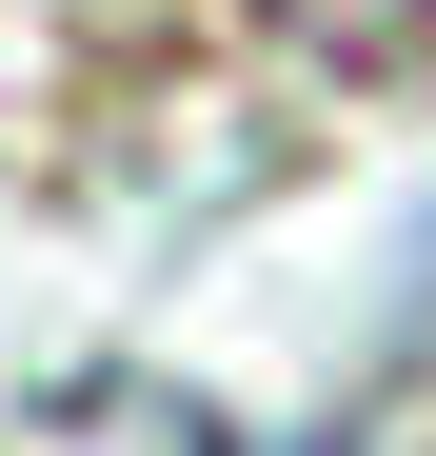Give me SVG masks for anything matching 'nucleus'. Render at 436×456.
<instances>
[{"mask_svg":"<svg viewBox=\"0 0 436 456\" xmlns=\"http://www.w3.org/2000/svg\"><path fill=\"white\" fill-rule=\"evenodd\" d=\"M0 456H238L179 377H60V397H20L0 417Z\"/></svg>","mask_w":436,"mask_h":456,"instance_id":"obj_1","label":"nucleus"},{"mask_svg":"<svg viewBox=\"0 0 436 456\" xmlns=\"http://www.w3.org/2000/svg\"><path fill=\"white\" fill-rule=\"evenodd\" d=\"M298 40H337V60H436V0H278Z\"/></svg>","mask_w":436,"mask_h":456,"instance_id":"obj_2","label":"nucleus"}]
</instances>
